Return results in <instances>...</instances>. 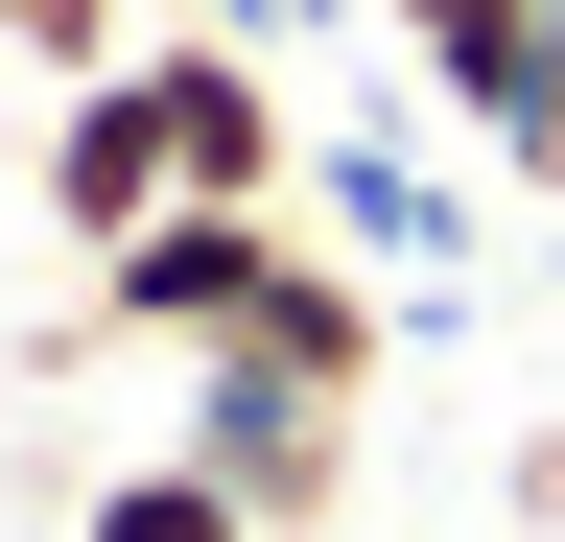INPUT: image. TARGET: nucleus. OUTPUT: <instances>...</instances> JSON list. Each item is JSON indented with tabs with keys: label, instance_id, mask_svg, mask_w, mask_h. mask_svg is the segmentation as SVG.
Listing matches in <instances>:
<instances>
[{
	"label": "nucleus",
	"instance_id": "11",
	"mask_svg": "<svg viewBox=\"0 0 565 542\" xmlns=\"http://www.w3.org/2000/svg\"><path fill=\"white\" fill-rule=\"evenodd\" d=\"M542 189H565V166H542Z\"/></svg>",
	"mask_w": 565,
	"mask_h": 542
},
{
	"label": "nucleus",
	"instance_id": "9",
	"mask_svg": "<svg viewBox=\"0 0 565 542\" xmlns=\"http://www.w3.org/2000/svg\"><path fill=\"white\" fill-rule=\"evenodd\" d=\"M0 47H24L47 95H95V72H141V0H0Z\"/></svg>",
	"mask_w": 565,
	"mask_h": 542
},
{
	"label": "nucleus",
	"instance_id": "10",
	"mask_svg": "<svg viewBox=\"0 0 565 542\" xmlns=\"http://www.w3.org/2000/svg\"><path fill=\"white\" fill-rule=\"evenodd\" d=\"M189 24H212V47H259V24H307V0H189Z\"/></svg>",
	"mask_w": 565,
	"mask_h": 542
},
{
	"label": "nucleus",
	"instance_id": "4",
	"mask_svg": "<svg viewBox=\"0 0 565 542\" xmlns=\"http://www.w3.org/2000/svg\"><path fill=\"white\" fill-rule=\"evenodd\" d=\"M377 24L424 47V95H448V142H494V166H565V0H377Z\"/></svg>",
	"mask_w": 565,
	"mask_h": 542
},
{
	"label": "nucleus",
	"instance_id": "2",
	"mask_svg": "<svg viewBox=\"0 0 565 542\" xmlns=\"http://www.w3.org/2000/svg\"><path fill=\"white\" fill-rule=\"evenodd\" d=\"M282 259H307V213H141L95 259V330L118 354H236V330L282 307Z\"/></svg>",
	"mask_w": 565,
	"mask_h": 542
},
{
	"label": "nucleus",
	"instance_id": "1",
	"mask_svg": "<svg viewBox=\"0 0 565 542\" xmlns=\"http://www.w3.org/2000/svg\"><path fill=\"white\" fill-rule=\"evenodd\" d=\"M166 448L236 496L259 542H330V496H353V401H307V378H259V354H189V401H166Z\"/></svg>",
	"mask_w": 565,
	"mask_h": 542
},
{
	"label": "nucleus",
	"instance_id": "8",
	"mask_svg": "<svg viewBox=\"0 0 565 542\" xmlns=\"http://www.w3.org/2000/svg\"><path fill=\"white\" fill-rule=\"evenodd\" d=\"M71 542H259V519L212 496L189 448H141V471H95V519H71Z\"/></svg>",
	"mask_w": 565,
	"mask_h": 542
},
{
	"label": "nucleus",
	"instance_id": "5",
	"mask_svg": "<svg viewBox=\"0 0 565 542\" xmlns=\"http://www.w3.org/2000/svg\"><path fill=\"white\" fill-rule=\"evenodd\" d=\"M141 213H189V166H166V95H141V72H95V95L47 118V236H71V259H118Z\"/></svg>",
	"mask_w": 565,
	"mask_h": 542
},
{
	"label": "nucleus",
	"instance_id": "7",
	"mask_svg": "<svg viewBox=\"0 0 565 542\" xmlns=\"http://www.w3.org/2000/svg\"><path fill=\"white\" fill-rule=\"evenodd\" d=\"M236 354H259V378H307V401H377L401 307H377V259H330V236H307V259H282V307L236 330Z\"/></svg>",
	"mask_w": 565,
	"mask_h": 542
},
{
	"label": "nucleus",
	"instance_id": "6",
	"mask_svg": "<svg viewBox=\"0 0 565 542\" xmlns=\"http://www.w3.org/2000/svg\"><path fill=\"white\" fill-rule=\"evenodd\" d=\"M307 236L330 259H401V284H448V166H424V142H377V118H330V142H307Z\"/></svg>",
	"mask_w": 565,
	"mask_h": 542
},
{
	"label": "nucleus",
	"instance_id": "3",
	"mask_svg": "<svg viewBox=\"0 0 565 542\" xmlns=\"http://www.w3.org/2000/svg\"><path fill=\"white\" fill-rule=\"evenodd\" d=\"M141 95H166V166H189V213H307V118H282L259 47H212V24H141Z\"/></svg>",
	"mask_w": 565,
	"mask_h": 542
}]
</instances>
